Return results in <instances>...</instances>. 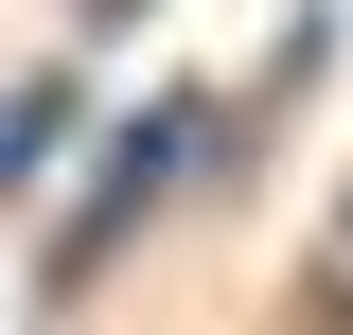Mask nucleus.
Returning <instances> with one entry per match:
<instances>
[{"instance_id":"nucleus-1","label":"nucleus","mask_w":353,"mask_h":335,"mask_svg":"<svg viewBox=\"0 0 353 335\" xmlns=\"http://www.w3.org/2000/svg\"><path fill=\"white\" fill-rule=\"evenodd\" d=\"M212 159H230V88H194V71H159L141 106H106L88 124V176H71V212H53V247H36V318H71L106 265L159 230L176 194H212Z\"/></svg>"},{"instance_id":"nucleus-2","label":"nucleus","mask_w":353,"mask_h":335,"mask_svg":"<svg viewBox=\"0 0 353 335\" xmlns=\"http://www.w3.org/2000/svg\"><path fill=\"white\" fill-rule=\"evenodd\" d=\"M71 141H88V71H18L0 88V212H36L71 176Z\"/></svg>"},{"instance_id":"nucleus-3","label":"nucleus","mask_w":353,"mask_h":335,"mask_svg":"<svg viewBox=\"0 0 353 335\" xmlns=\"http://www.w3.org/2000/svg\"><path fill=\"white\" fill-rule=\"evenodd\" d=\"M301 318L353 335V194H318V230H301Z\"/></svg>"},{"instance_id":"nucleus-4","label":"nucleus","mask_w":353,"mask_h":335,"mask_svg":"<svg viewBox=\"0 0 353 335\" xmlns=\"http://www.w3.org/2000/svg\"><path fill=\"white\" fill-rule=\"evenodd\" d=\"M283 335H318V318H283Z\"/></svg>"}]
</instances>
